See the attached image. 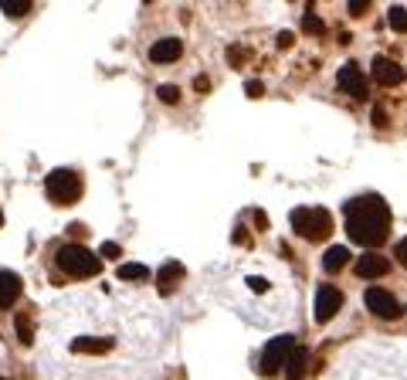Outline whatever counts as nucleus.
<instances>
[{"mask_svg":"<svg viewBox=\"0 0 407 380\" xmlns=\"http://www.w3.org/2000/svg\"><path fill=\"white\" fill-rule=\"evenodd\" d=\"M302 28H306L309 34H323V21H319L316 14H306V17H302Z\"/></svg>","mask_w":407,"mask_h":380,"instance_id":"22","label":"nucleus"},{"mask_svg":"<svg viewBox=\"0 0 407 380\" xmlns=\"http://www.w3.org/2000/svg\"><path fill=\"white\" fill-rule=\"evenodd\" d=\"M0 380H3V377H0Z\"/></svg>","mask_w":407,"mask_h":380,"instance_id":"33","label":"nucleus"},{"mask_svg":"<svg viewBox=\"0 0 407 380\" xmlns=\"http://www.w3.org/2000/svg\"><path fill=\"white\" fill-rule=\"evenodd\" d=\"M14 326H17V337H21V343H31V339H34V333H31V319H28V316H17V319H14Z\"/></svg>","mask_w":407,"mask_h":380,"instance_id":"20","label":"nucleus"},{"mask_svg":"<svg viewBox=\"0 0 407 380\" xmlns=\"http://www.w3.org/2000/svg\"><path fill=\"white\" fill-rule=\"evenodd\" d=\"M116 343L109 337H79V339H72V350L75 353H109Z\"/></svg>","mask_w":407,"mask_h":380,"instance_id":"15","label":"nucleus"},{"mask_svg":"<svg viewBox=\"0 0 407 380\" xmlns=\"http://www.w3.org/2000/svg\"><path fill=\"white\" fill-rule=\"evenodd\" d=\"M397 258H401V265L407 268V238L401 241V245H397Z\"/></svg>","mask_w":407,"mask_h":380,"instance_id":"28","label":"nucleus"},{"mask_svg":"<svg viewBox=\"0 0 407 380\" xmlns=\"http://www.w3.org/2000/svg\"><path fill=\"white\" fill-rule=\"evenodd\" d=\"M295 350V339L292 337H275L265 350H261V360H258V370L265 374V377H275L279 370L285 367V360H288V353Z\"/></svg>","mask_w":407,"mask_h":380,"instance_id":"5","label":"nucleus"},{"mask_svg":"<svg viewBox=\"0 0 407 380\" xmlns=\"http://www.w3.org/2000/svg\"><path fill=\"white\" fill-rule=\"evenodd\" d=\"M241 54H244L241 48H231V51H228V65H235V68H238V65H244Z\"/></svg>","mask_w":407,"mask_h":380,"instance_id":"24","label":"nucleus"},{"mask_svg":"<svg viewBox=\"0 0 407 380\" xmlns=\"http://www.w3.org/2000/svg\"><path fill=\"white\" fill-rule=\"evenodd\" d=\"M0 224H3V214H0Z\"/></svg>","mask_w":407,"mask_h":380,"instance_id":"32","label":"nucleus"},{"mask_svg":"<svg viewBox=\"0 0 407 380\" xmlns=\"http://www.w3.org/2000/svg\"><path fill=\"white\" fill-rule=\"evenodd\" d=\"M197 92H207V88H210V82H207V75H197Z\"/></svg>","mask_w":407,"mask_h":380,"instance_id":"31","label":"nucleus"},{"mask_svg":"<svg viewBox=\"0 0 407 380\" xmlns=\"http://www.w3.org/2000/svg\"><path fill=\"white\" fill-rule=\"evenodd\" d=\"M21 296V275L14 272H0V309H10Z\"/></svg>","mask_w":407,"mask_h":380,"instance_id":"13","label":"nucleus"},{"mask_svg":"<svg viewBox=\"0 0 407 380\" xmlns=\"http://www.w3.org/2000/svg\"><path fill=\"white\" fill-rule=\"evenodd\" d=\"M390 272V261L384 258V254H373L366 252L360 261H357V275L360 279H380V275H387Z\"/></svg>","mask_w":407,"mask_h":380,"instance_id":"12","label":"nucleus"},{"mask_svg":"<svg viewBox=\"0 0 407 380\" xmlns=\"http://www.w3.org/2000/svg\"><path fill=\"white\" fill-rule=\"evenodd\" d=\"M387 21H390V28H394V31H407V10H404V7H390Z\"/></svg>","mask_w":407,"mask_h":380,"instance_id":"19","label":"nucleus"},{"mask_svg":"<svg viewBox=\"0 0 407 380\" xmlns=\"http://www.w3.org/2000/svg\"><path fill=\"white\" fill-rule=\"evenodd\" d=\"M336 85H339L346 95H353V99H366V79L353 61H346V65L336 72Z\"/></svg>","mask_w":407,"mask_h":380,"instance_id":"9","label":"nucleus"},{"mask_svg":"<svg viewBox=\"0 0 407 380\" xmlns=\"http://www.w3.org/2000/svg\"><path fill=\"white\" fill-rule=\"evenodd\" d=\"M306 367H309V350L295 346V350L288 353V360H285V377H288V380H302V377H306Z\"/></svg>","mask_w":407,"mask_h":380,"instance_id":"14","label":"nucleus"},{"mask_svg":"<svg viewBox=\"0 0 407 380\" xmlns=\"http://www.w3.org/2000/svg\"><path fill=\"white\" fill-rule=\"evenodd\" d=\"M180 54H183V44L177 41V38H163V41H157L150 48V61H153V65H170V61H177Z\"/></svg>","mask_w":407,"mask_h":380,"instance_id":"11","label":"nucleus"},{"mask_svg":"<svg viewBox=\"0 0 407 380\" xmlns=\"http://www.w3.org/2000/svg\"><path fill=\"white\" fill-rule=\"evenodd\" d=\"M44 190L54 204H75L81 197V180L72 170H51L48 180H44Z\"/></svg>","mask_w":407,"mask_h":380,"instance_id":"4","label":"nucleus"},{"mask_svg":"<svg viewBox=\"0 0 407 380\" xmlns=\"http://www.w3.org/2000/svg\"><path fill=\"white\" fill-rule=\"evenodd\" d=\"M58 268L72 279H88V275H99V258L81 245H65L58 248Z\"/></svg>","mask_w":407,"mask_h":380,"instance_id":"3","label":"nucleus"},{"mask_svg":"<svg viewBox=\"0 0 407 380\" xmlns=\"http://www.w3.org/2000/svg\"><path fill=\"white\" fill-rule=\"evenodd\" d=\"M288 224L306 241H323V238H329V231H332V217H329L326 208H295V211L288 214Z\"/></svg>","mask_w":407,"mask_h":380,"instance_id":"2","label":"nucleus"},{"mask_svg":"<svg viewBox=\"0 0 407 380\" xmlns=\"http://www.w3.org/2000/svg\"><path fill=\"white\" fill-rule=\"evenodd\" d=\"M102 254H106V258H119V245H116V241H106V245H102Z\"/></svg>","mask_w":407,"mask_h":380,"instance_id":"25","label":"nucleus"},{"mask_svg":"<svg viewBox=\"0 0 407 380\" xmlns=\"http://www.w3.org/2000/svg\"><path fill=\"white\" fill-rule=\"evenodd\" d=\"M0 10L7 17H24L31 10V0H0Z\"/></svg>","mask_w":407,"mask_h":380,"instance_id":"18","label":"nucleus"},{"mask_svg":"<svg viewBox=\"0 0 407 380\" xmlns=\"http://www.w3.org/2000/svg\"><path fill=\"white\" fill-rule=\"evenodd\" d=\"M157 95H160V102H166V106H173V102H177V99H180V92H177V85H160V88H157Z\"/></svg>","mask_w":407,"mask_h":380,"instance_id":"21","label":"nucleus"},{"mask_svg":"<svg viewBox=\"0 0 407 380\" xmlns=\"http://www.w3.org/2000/svg\"><path fill=\"white\" fill-rule=\"evenodd\" d=\"M244 92H248V99H255V95H261V92H265V85H261V82H248V88H244Z\"/></svg>","mask_w":407,"mask_h":380,"instance_id":"26","label":"nucleus"},{"mask_svg":"<svg viewBox=\"0 0 407 380\" xmlns=\"http://www.w3.org/2000/svg\"><path fill=\"white\" fill-rule=\"evenodd\" d=\"M343 224H346V234H350L353 245L377 248L390 231V208L384 204L380 194H360L346 204Z\"/></svg>","mask_w":407,"mask_h":380,"instance_id":"1","label":"nucleus"},{"mask_svg":"<svg viewBox=\"0 0 407 380\" xmlns=\"http://www.w3.org/2000/svg\"><path fill=\"white\" fill-rule=\"evenodd\" d=\"M366 7H370L366 0H350V14H353V17H364Z\"/></svg>","mask_w":407,"mask_h":380,"instance_id":"23","label":"nucleus"},{"mask_svg":"<svg viewBox=\"0 0 407 380\" xmlns=\"http://www.w3.org/2000/svg\"><path fill=\"white\" fill-rule=\"evenodd\" d=\"M384 112H387V109H377V112H373V123H377V126H387V116H384Z\"/></svg>","mask_w":407,"mask_h":380,"instance_id":"29","label":"nucleus"},{"mask_svg":"<svg viewBox=\"0 0 407 380\" xmlns=\"http://www.w3.org/2000/svg\"><path fill=\"white\" fill-rule=\"evenodd\" d=\"M370 75H373V82L377 85H387V88H394V85L404 82L401 65H397L394 58H384V54H377V58L370 61Z\"/></svg>","mask_w":407,"mask_h":380,"instance_id":"7","label":"nucleus"},{"mask_svg":"<svg viewBox=\"0 0 407 380\" xmlns=\"http://www.w3.org/2000/svg\"><path fill=\"white\" fill-rule=\"evenodd\" d=\"M180 279H183V265H180V261H166L160 272H157V292H160V296H170V292L180 286Z\"/></svg>","mask_w":407,"mask_h":380,"instance_id":"10","label":"nucleus"},{"mask_svg":"<svg viewBox=\"0 0 407 380\" xmlns=\"http://www.w3.org/2000/svg\"><path fill=\"white\" fill-rule=\"evenodd\" d=\"M339 306H343V292L336 286H319L316 289V319L319 323H329L339 312Z\"/></svg>","mask_w":407,"mask_h":380,"instance_id":"8","label":"nucleus"},{"mask_svg":"<svg viewBox=\"0 0 407 380\" xmlns=\"http://www.w3.org/2000/svg\"><path fill=\"white\" fill-rule=\"evenodd\" d=\"M248 286H251V289H258V292H265V289H268V282H265V279H248Z\"/></svg>","mask_w":407,"mask_h":380,"instance_id":"27","label":"nucleus"},{"mask_svg":"<svg viewBox=\"0 0 407 380\" xmlns=\"http://www.w3.org/2000/svg\"><path fill=\"white\" fill-rule=\"evenodd\" d=\"M119 275L122 282H143V279H150V268H143V265H136V261H129V265H119Z\"/></svg>","mask_w":407,"mask_h":380,"instance_id":"17","label":"nucleus"},{"mask_svg":"<svg viewBox=\"0 0 407 380\" xmlns=\"http://www.w3.org/2000/svg\"><path fill=\"white\" fill-rule=\"evenodd\" d=\"M350 265V248H326V254H323V268L326 272H339V268H346Z\"/></svg>","mask_w":407,"mask_h":380,"instance_id":"16","label":"nucleus"},{"mask_svg":"<svg viewBox=\"0 0 407 380\" xmlns=\"http://www.w3.org/2000/svg\"><path fill=\"white\" fill-rule=\"evenodd\" d=\"M279 48H292V34H288V31L279 34Z\"/></svg>","mask_w":407,"mask_h":380,"instance_id":"30","label":"nucleus"},{"mask_svg":"<svg viewBox=\"0 0 407 380\" xmlns=\"http://www.w3.org/2000/svg\"><path fill=\"white\" fill-rule=\"evenodd\" d=\"M364 302H366V309H370L373 316H380V319H397V316H401V302L394 299V292H387V289H380V286L366 289Z\"/></svg>","mask_w":407,"mask_h":380,"instance_id":"6","label":"nucleus"}]
</instances>
